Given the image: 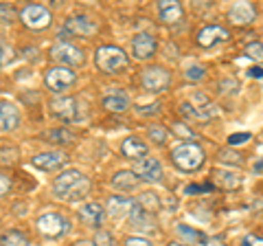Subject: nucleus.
I'll return each instance as SVG.
<instances>
[{"label":"nucleus","instance_id":"nucleus-1","mask_svg":"<svg viewBox=\"0 0 263 246\" xmlns=\"http://www.w3.org/2000/svg\"><path fill=\"white\" fill-rule=\"evenodd\" d=\"M90 189V180L77 169H68L60 174L53 183V194L57 198L64 200H77L81 196H86Z\"/></svg>","mask_w":263,"mask_h":246},{"label":"nucleus","instance_id":"nucleus-2","mask_svg":"<svg viewBox=\"0 0 263 246\" xmlns=\"http://www.w3.org/2000/svg\"><path fill=\"white\" fill-rule=\"evenodd\" d=\"M171 161H174V165L182 171H195L202 167L204 163V152L200 145L195 143H182L178 145L174 154H171Z\"/></svg>","mask_w":263,"mask_h":246},{"label":"nucleus","instance_id":"nucleus-3","mask_svg":"<svg viewBox=\"0 0 263 246\" xmlns=\"http://www.w3.org/2000/svg\"><path fill=\"white\" fill-rule=\"evenodd\" d=\"M95 62H97L99 71H103V73H117L119 68H123L127 64V55L123 53L119 46H101V48H97Z\"/></svg>","mask_w":263,"mask_h":246},{"label":"nucleus","instance_id":"nucleus-4","mask_svg":"<svg viewBox=\"0 0 263 246\" xmlns=\"http://www.w3.org/2000/svg\"><path fill=\"white\" fill-rule=\"evenodd\" d=\"M20 18L29 29L40 31V29H46L48 24H51V11H48L44 5H29L20 11Z\"/></svg>","mask_w":263,"mask_h":246},{"label":"nucleus","instance_id":"nucleus-5","mask_svg":"<svg viewBox=\"0 0 263 246\" xmlns=\"http://www.w3.org/2000/svg\"><path fill=\"white\" fill-rule=\"evenodd\" d=\"M75 79H77V75L68 66H53L44 77L48 90H53V93H62V90L75 84Z\"/></svg>","mask_w":263,"mask_h":246},{"label":"nucleus","instance_id":"nucleus-6","mask_svg":"<svg viewBox=\"0 0 263 246\" xmlns=\"http://www.w3.org/2000/svg\"><path fill=\"white\" fill-rule=\"evenodd\" d=\"M37 229L42 235H48V237H57L68 231V220L60 213H44V216L37 218Z\"/></svg>","mask_w":263,"mask_h":246},{"label":"nucleus","instance_id":"nucleus-7","mask_svg":"<svg viewBox=\"0 0 263 246\" xmlns=\"http://www.w3.org/2000/svg\"><path fill=\"white\" fill-rule=\"evenodd\" d=\"M51 55H53V60L60 62V66H64V64H68V66H79V64H84V53L68 42H57L51 48Z\"/></svg>","mask_w":263,"mask_h":246},{"label":"nucleus","instance_id":"nucleus-8","mask_svg":"<svg viewBox=\"0 0 263 246\" xmlns=\"http://www.w3.org/2000/svg\"><path fill=\"white\" fill-rule=\"evenodd\" d=\"M141 81H143V86L147 90H152V93H160V90H164V88L169 86L171 77H169L167 68H162V66H149V68L143 71Z\"/></svg>","mask_w":263,"mask_h":246},{"label":"nucleus","instance_id":"nucleus-9","mask_svg":"<svg viewBox=\"0 0 263 246\" xmlns=\"http://www.w3.org/2000/svg\"><path fill=\"white\" fill-rule=\"evenodd\" d=\"M134 174L138 176V180H145V183H158L162 178V167L156 159H143V161H136L134 165Z\"/></svg>","mask_w":263,"mask_h":246},{"label":"nucleus","instance_id":"nucleus-10","mask_svg":"<svg viewBox=\"0 0 263 246\" xmlns=\"http://www.w3.org/2000/svg\"><path fill=\"white\" fill-rule=\"evenodd\" d=\"M64 33H70V36H81V38H90L92 33H97V24L92 20L84 18H68L64 22Z\"/></svg>","mask_w":263,"mask_h":246},{"label":"nucleus","instance_id":"nucleus-11","mask_svg":"<svg viewBox=\"0 0 263 246\" xmlns=\"http://www.w3.org/2000/svg\"><path fill=\"white\" fill-rule=\"evenodd\" d=\"M228 38H230V33L224 27H219V24H211V27H204L200 33H197V42H200V46L209 48V46L217 44V42H226Z\"/></svg>","mask_w":263,"mask_h":246},{"label":"nucleus","instance_id":"nucleus-12","mask_svg":"<svg viewBox=\"0 0 263 246\" xmlns=\"http://www.w3.org/2000/svg\"><path fill=\"white\" fill-rule=\"evenodd\" d=\"M53 114L60 117L62 121H75L77 119V101L72 97H57L51 101Z\"/></svg>","mask_w":263,"mask_h":246},{"label":"nucleus","instance_id":"nucleus-13","mask_svg":"<svg viewBox=\"0 0 263 246\" xmlns=\"http://www.w3.org/2000/svg\"><path fill=\"white\" fill-rule=\"evenodd\" d=\"M132 51H134V57H138V60H147L156 51V38L149 33H138L132 40Z\"/></svg>","mask_w":263,"mask_h":246},{"label":"nucleus","instance_id":"nucleus-14","mask_svg":"<svg viewBox=\"0 0 263 246\" xmlns=\"http://www.w3.org/2000/svg\"><path fill=\"white\" fill-rule=\"evenodd\" d=\"M105 207H108V213L114 218V216H125V213H134V209L138 207L136 200L132 198H123V196H112V198L105 202Z\"/></svg>","mask_w":263,"mask_h":246},{"label":"nucleus","instance_id":"nucleus-15","mask_svg":"<svg viewBox=\"0 0 263 246\" xmlns=\"http://www.w3.org/2000/svg\"><path fill=\"white\" fill-rule=\"evenodd\" d=\"M64 163H66V156L62 152H44L33 159V165L37 169H44V171H53L57 167H62Z\"/></svg>","mask_w":263,"mask_h":246},{"label":"nucleus","instance_id":"nucleus-16","mask_svg":"<svg viewBox=\"0 0 263 246\" xmlns=\"http://www.w3.org/2000/svg\"><path fill=\"white\" fill-rule=\"evenodd\" d=\"M230 22L235 24H248L254 20V5L252 3H235L228 11Z\"/></svg>","mask_w":263,"mask_h":246},{"label":"nucleus","instance_id":"nucleus-17","mask_svg":"<svg viewBox=\"0 0 263 246\" xmlns=\"http://www.w3.org/2000/svg\"><path fill=\"white\" fill-rule=\"evenodd\" d=\"M158 11H160L162 22H167V24H176L182 18V5L178 0H162V3H158Z\"/></svg>","mask_w":263,"mask_h":246},{"label":"nucleus","instance_id":"nucleus-18","mask_svg":"<svg viewBox=\"0 0 263 246\" xmlns=\"http://www.w3.org/2000/svg\"><path fill=\"white\" fill-rule=\"evenodd\" d=\"M18 121H20V114H18V108H15L13 103H9V101L0 103V128H3V132L13 130L18 126Z\"/></svg>","mask_w":263,"mask_h":246},{"label":"nucleus","instance_id":"nucleus-19","mask_svg":"<svg viewBox=\"0 0 263 246\" xmlns=\"http://www.w3.org/2000/svg\"><path fill=\"white\" fill-rule=\"evenodd\" d=\"M79 218L84 220L86 224H90V226H101V222H103V209H101V204H97V202L84 204V207L79 209Z\"/></svg>","mask_w":263,"mask_h":246},{"label":"nucleus","instance_id":"nucleus-20","mask_svg":"<svg viewBox=\"0 0 263 246\" xmlns=\"http://www.w3.org/2000/svg\"><path fill=\"white\" fill-rule=\"evenodd\" d=\"M103 108H108L112 112H123L129 108V97L127 93H123V90H114L112 95H105L103 97Z\"/></svg>","mask_w":263,"mask_h":246},{"label":"nucleus","instance_id":"nucleus-21","mask_svg":"<svg viewBox=\"0 0 263 246\" xmlns=\"http://www.w3.org/2000/svg\"><path fill=\"white\" fill-rule=\"evenodd\" d=\"M138 183V176L134 171L129 169H123V171H117V174L112 176V185L117 187V189H134Z\"/></svg>","mask_w":263,"mask_h":246},{"label":"nucleus","instance_id":"nucleus-22","mask_svg":"<svg viewBox=\"0 0 263 246\" xmlns=\"http://www.w3.org/2000/svg\"><path fill=\"white\" fill-rule=\"evenodd\" d=\"M121 150H123V154L125 156H129V159H143L145 154H147V145L145 143H141L138 138H125L123 141V145H121Z\"/></svg>","mask_w":263,"mask_h":246},{"label":"nucleus","instance_id":"nucleus-23","mask_svg":"<svg viewBox=\"0 0 263 246\" xmlns=\"http://www.w3.org/2000/svg\"><path fill=\"white\" fill-rule=\"evenodd\" d=\"M215 180H217V185H221L224 189H237L239 187V176L235 174V171H226V169H217L215 171Z\"/></svg>","mask_w":263,"mask_h":246},{"label":"nucleus","instance_id":"nucleus-24","mask_svg":"<svg viewBox=\"0 0 263 246\" xmlns=\"http://www.w3.org/2000/svg\"><path fill=\"white\" fill-rule=\"evenodd\" d=\"M176 231H178V235L182 237L184 242H189V244H202V242H206V237H204V233L195 231V229L186 226V224H178V226H176Z\"/></svg>","mask_w":263,"mask_h":246},{"label":"nucleus","instance_id":"nucleus-25","mask_svg":"<svg viewBox=\"0 0 263 246\" xmlns=\"http://www.w3.org/2000/svg\"><path fill=\"white\" fill-rule=\"evenodd\" d=\"M0 244H3V246H27L29 240H27V235H24L22 231H18V229H11V231L3 233V237H0Z\"/></svg>","mask_w":263,"mask_h":246},{"label":"nucleus","instance_id":"nucleus-26","mask_svg":"<svg viewBox=\"0 0 263 246\" xmlns=\"http://www.w3.org/2000/svg\"><path fill=\"white\" fill-rule=\"evenodd\" d=\"M138 207H141L145 213H156L158 211V207H160V202H158V196L156 194H152V191H145V194H141L138 196Z\"/></svg>","mask_w":263,"mask_h":246},{"label":"nucleus","instance_id":"nucleus-27","mask_svg":"<svg viewBox=\"0 0 263 246\" xmlns=\"http://www.w3.org/2000/svg\"><path fill=\"white\" fill-rule=\"evenodd\" d=\"M246 57H250L257 64H263V42H252L246 46Z\"/></svg>","mask_w":263,"mask_h":246},{"label":"nucleus","instance_id":"nucleus-28","mask_svg":"<svg viewBox=\"0 0 263 246\" xmlns=\"http://www.w3.org/2000/svg\"><path fill=\"white\" fill-rule=\"evenodd\" d=\"M180 112L184 114V117H191V119H209V114H204L202 110H195V106H191V103H182L180 106Z\"/></svg>","mask_w":263,"mask_h":246},{"label":"nucleus","instance_id":"nucleus-29","mask_svg":"<svg viewBox=\"0 0 263 246\" xmlns=\"http://www.w3.org/2000/svg\"><path fill=\"white\" fill-rule=\"evenodd\" d=\"M171 132H174L176 136H180V138H193L195 136L193 130L186 128L184 123H171Z\"/></svg>","mask_w":263,"mask_h":246},{"label":"nucleus","instance_id":"nucleus-30","mask_svg":"<svg viewBox=\"0 0 263 246\" xmlns=\"http://www.w3.org/2000/svg\"><path fill=\"white\" fill-rule=\"evenodd\" d=\"M217 161H221V163H230V165H239V163H241V156H239V154H230L228 150H221V152L217 154Z\"/></svg>","mask_w":263,"mask_h":246},{"label":"nucleus","instance_id":"nucleus-31","mask_svg":"<svg viewBox=\"0 0 263 246\" xmlns=\"http://www.w3.org/2000/svg\"><path fill=\"white\" fill-rule=\"evenodd\" d=\"M95 246H114V242H112V235L108 233V231H97V235H95Z\"/></svg>","mask_w":263,"mask_h":246},{"label":"nucleus","instance_id":"nucleus-32","mask_svg":"<svg viewBox=\"0 0 263 246\" xmlns=\"http://www.w3.org/2000/svg\"><path fill=\"white\" fill-rule=\"evenodd\" d=\"M149 138L154 143H164V138H167V130H162L158 126H152L149 128Z\"/></svg>","mask_w":263,"mask_h":246},{"label":"nucleus","instance_id":"nucleus-33","mask_svg":"<svg viewBox=\"0 0 263 246\" xmlns=\"http://www.w3.org/2000/svg\"><path fill=\"white\" fill-rule=\"evenodd\" d=\"M184 75H186V79L197 81V79H202V77H204V68H202V66H189Z\"/></svg>","mask_w":263,"mask_h":246},{"label":"nucleus","instance_id":"nucleus-34","mask_svg":"<svg viewBox=\"0 0 263 246\" xmlns=\"http://www.w3.org/2000/svg\"><path fill=\"white\" fill-rule=\"evenodd\" d=\"M48 136L57 138V141H66V143H72V141H75V136H72L70 132H66V130H55V132H51Z\"/></svg>","mask_w":263,"mask_h":246},{"label":"nucleus","instance_id":"nucleus-35","mask_svg":"<svg viewBox=\"0 0 263 246\" xmlns=\"http://www.w3.org/2000/svg\"><path fill=\"white\" fill-rule=\"evenodd\" d=\"M125 246H152V242L145 240V237H127Z\"/></svg>","mask_w":263,"mask_h":246},{"label":"nucleus","instance_id":"nucleus-36","mask_svg":"<svg viewBox=\"0 0 263 246\" xmlns=\"http://www.w3.org/2000/svg\"><path fill=\"white\" fill-rule=\"evenodd\" d=\"M241 246H263V237H257V235H246Z\"/></svg>","mask_w":263,"mask_h":246},{"label":"nucleus","instance_id":"nucleus-37","mask_svg":"<svg viewBox=\"0 0 263 246\" xmlns=\"http://www.w3.org/2000/svg\"><path fill=\"white\" fill-rule=\"evenodd\" d=\"M248 138H250L248 132H241V134H233V136H230L228 143H230V145H239V143H243V141H248Z\"/></svg>","mask_w":263,"mask_h":246},{"label":"nucleus","instance_id":"nucleus-38","mask_svg":"<svg viewBox=\"0 0 263 246\" xmlns=\"http://www.w3.org/2000/svg\"><path fill=\"white\" fill-rule=\"evenodd\" d=\"M11 57H13V51L3 42V60H0V64H3V66H7V62H11Z\"/></svg>","mask_w":263,"mask_h":246},{"label":"nucleus","instance_id":"nucleus-39","mask_svg":"<svg viewBox=\"0 0 263 246\" xmlns=\"http://www.w3.org/2000/svg\"><path fill=\"white\" fill-rule=\"evenodd\" d=\"M0 180H3V187H0V194H7V189H9V187H11V180H9V176H7V174H3V176H0Z\"/></svg>","mask_w":263,"mask_h":246},{"label":"nucleus","instance_id":"nucleus-40","mask_svg":"<svg viewBox=\"0 0 263 246\" xmlns=\"http://www.w3.org/2000/svg\"><path fill=\"white\" fill-rule=\"evenodd\" d=\"M248 75H252V77H261V79H263V71H261V68H250V71H248Z\"/></svg>","mask_w":263,"mask_h":246},{"label":"nucleus","instance_id":"nucleus-41","mask_svg":"<svg viewBox=\"0 0 263 246\" xmlns=\"http://www.w3.org/2000/svg\"><path fill=\"white\" fill-rule=\"evenodd\" d=\"M75 246H95V242H90V240H81V242H77Z\"/></svg>","mask_w":263,"mask_h":246},{"label":"nucleus","instance_id":"nucleus-42","mask_svg":"<svg viewBox=\"0 0 263 246\" xmlns=\"http://www.w3.org/2000/svg\"><path fill=\"white\" fill-rule=\"evenodd\" d=\"M169 246H186V244H180V242H169Z\"/></svg>","mask_w":263,"mask_h":246}]
</instances>
